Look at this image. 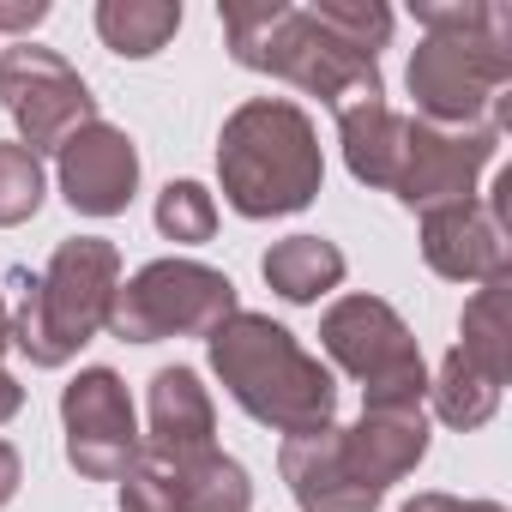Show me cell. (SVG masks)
I'll list each match as a JSON object with an SVG mask.
<instances>
[{
	"mask_svg": "<svg viewBox=\"0 0 512 512\" xmlns=\"http://www.w3.org/2000/svg\"><path fill=\"white\" fill-rule=\"evenodd\" d=\"M211 362L223 374V386L260 416L290 428L296 440L320 434L332 416V380L320 362H308L296 350V338L260 314H235L229 326L211 332Z\"/></svg>",
	"mask_w": 512,
	"mask_h": 512,
	"instance_id": "cell-1",
	"label": "cell"
},
{
	"mask_svg": "<svg viewBox=\"0 0 512 512\" xmlns=\"http://www.w3.org/2000/svg\"><path fill=\"white\" fill-rule=\"evenodd\" d=\"M223 187L229 205L247 217H272V211H296L314 199L320 187V145L308 133V121L284 103H260L241 109L223 133Z\"/></svg>",
	"mask_w": 512,
	"mask_h": 512,
	"instance_id": "cell-2",
	"label": "cell"
},
{
	"mask_svg": "<svg viewBox=\"0 0 512 512\" xmlns=\"http://www.w3.org/2000/svg\"><path fill=\"white\" fill-rule=\"evenodd\" d=\"M19 326L13 344L55 368L67 362L115 308V247L109 241H67L43 278H19Z\"/></svg>",
	"mask_w": 512,
	"mask_h": 512,
	"instance_id": "cell-3",
	"label": "cell"
},
{
	"mask_svg": "<svg viewBox=\"0 0 512 512\" xmlns=\"http://www.w3.org/2000/svg\"><path fill=\"white\" fill-rule=\"evenodd\" d=\"M229 308H235L229 278H217L205 266H151V272H139L133 290L115 296L109 320L121 338L151 344L169 332H217L229 320Z\"/></svg>",
	"mask_w": 512,
	"mask_h": 512,
	"instance_id": "cell-4",
	"label": "cell"
},
{
	"mask_svg": "<svg viewBox=\"0 0 512 512\" xmlns=\"http://www.w3.org/2000/svg\"><path fill=\"white\" fill-rule=\"evenodd\" d=\"M326 344L332 356L368 380L374 392V410L380 404H416L422 392V362L404 338V326L380 308V302H344L332 320H326Z\"/></svg>",
	"mask_w": 512,
	"mask_h": 512,
	"instance_id": "cell-5",
	"label": "cell"
},
{
	"mask_svg": "<svg viewBox=\"0 0 512 512\" xmlns=\"http://www.w3.org/2000/svg\"><path fill=\"white\" fill-rule=\"evenodd\" d=\"M67 452L85 476H127L133 458V404L109 368H91L67 386Z\"/></svg>",
	"mask_w": 512,
	"mask_h": 512,
	"instance_id": "cell-6",
	"label": "cell"
},
{
	"mask_svg": "<svg viewBox=\"0 0 512 512\" xmlns=\"http://www.w3.org/2000/svg\"><path fill=\"white\" fill-rule=\"evenodd\" d=\"M0 91H7V109L25 121V133H31L37 145H55L73 121L91 115L85 85H79L61 61H49V55H37V49H13L7 61H0Z\"/></svg>",
	"mask_w": 512,
	"mask_h": 512,
	"instance_id": "cell-7",
	"label": "cell"
},
{
	"mask_svg": "<svg viewBox=\"0 0 512 512\" xmlns=\"http://www.w3.org/2000/svg\"><path fill=\"white\" fill-rule=\"evenodd\" d=\"M61 181H67L73 211L109 217V211H121L133 199L139 157H133V145L115 127H91V133H73L61 145Z\"/></svg>",
	"mask_w": 512,
	"mask_h": 512,
	"instance_id": "cell-8",
	"label": "cell"
},
{
	"mask_svg": "<svg viewBox=\"0 0 512 512\" xmlns=\"http://www.w3.org/2000/svg\"><path fill=\"white\" fill-rule=\"evenodd\" d=\"M284 470H290L296 500H302L308 512H374V500H380V488L350 464V452L332 446V440H320V434L290 440Z\"/></svg>",
	"mask_w": 512,
	"mask_h": 512,
	"instance_id": "cell-9",
	"label": "cell"
},
{
	"mask_svg": "<svg viewBox=\"0 0 512 512\" xmlns=\"http://www.w3.org/2000/svg\"><path fill=\"white\" fill-rule=\"evenodd\" d=\"M151 422H157V458H199L211 452V404L187 368H163L151 386Z\"/></svg>",
	"mask_w": 512,
	"mask_h": 512,
	"instance_id": "cell-10",
	"label": "cell"
},
{
	"mask_svg": "<svg viewBox=\"0 0 512 512\" xmlns=\"http://www.w3.org/2000/svg\"><path fill=\"white\" fill-rule=\"evenodd\" d=\"M169 494H175V512H247V476H241V464H229L217 452L181 458L169 470Z\"/></svg>",
	"mask_w": 512,
	"mask_h": 512,
	"instance_id": "cell-11",
	"label": "cell"
},
{
	"mask_svg": "<svg viewBox=\"0 0 512 512\" xmlns=\"http://www.w3.org/2000/svg\"><path fill=\"white\" fill-rule=\"evenodd\" d=\"M266 278L290 302H314L320 290H332L344 278V260H338V247H326L320 235H296V241H284V247L266 253Z\"/></svg>",
	"mask_w": 512,
	"mask_h": 512,
	"instance_id": "cell-12",
	"label": "cell"
},
{
	"mask_svg": "<svg viewBox=\"0 0 512 512\" xmlns=\"http://www.w3.org/2000/svg\"><path fill=\"white\" fill-rule=\"evenodd\" d=\"M43 199V169L25 145H0V223L31 217Z\"/></svg>",
	"mask_w": 512,
	"mask_h": 512,
	"instance_id": "cell-13",
	"label": "cell"
},
{
	"mask_svg": "<svg viewBox=\"0 0 512 512\" xmlns=\"http://www.w3.org/2000/svg\"><path fill=\"white\" fill-rule=\"evenodd\" d=\"M157 223H163V235H175V241H205V235H211V193L193 187V181L169 187L163 205H157Z\"/></svg>",
	"mask_w": 512,
	"mask_h": 512,
	"instance_id": "cell-14",
	"label": "cell"
},
{
	"mask_svg": "<svg viewBox=\"0 0 512 512\" xmlns=\"http://www.w3.org/2000/svg\"><path fill=\"white\" fill-rule=\"evenodd\" d=\"M103 31L121 43V55H151L163 31H175V13H127V25L103 19Z\"/></svg>",
	"mask_w": 512,
	"mask_h": 512,
	"instance_id": "cell-15",
	"label": "cell"
},
{
	"mask_svg": "<svg viewBox=\"0 0 512 512\" xmlns=\"http://www.w3.org/2000/svg\"><path fill=\"white\" fill-rule=\"evenodd\" d=\"M13 488H19V458H13V446L0 440V506L13 500Z\"/></svg>",
	"mask_w": 512,
	"mask_h": 512,
	"instance_id": "cell-16",
	"label": "cell"
},
{
	"mask_svg": "<svg viewBox=\"0 0 512 512\" xmlns=\"http://www.w3.org/2000/svg\"><path fill=\"white\" fill-rule=\"evenodd\" d=\"M13 410H19V386H13V380H7V374H0V422H7V416H13Z\"/></svg>",
	"mask_w": 512,
	"mask_h": 512,
	"instance_id": "cell-17",
	"label": "cell"
},
{
	"mask_svg": "<svg viewBox=\"0 0 512 512\" xmlns=\"http://www.w3.org/2000/svg\"><path fill=\"white\" fill-rule=\"evenodd\" d=\"M410 512H464V506H452V500H440V494H428V500H416ZM470 512H476V506H470Z\"/></svg>",
	"mask_w": 512,
	"mask_h": 512,
	"instance_id": "cell-18",
	"label": "cell"
},
{
	"mask_svg": "<svg viewBox=\"0 0 512 512\" xmlns=\"http://www.w3.org/2000/svg\"><path fill=\"white\" fill-rule=\"evenodd\" d=\"M0 344H7V308H0Z\"/></svg>",
	"mask_w": 512,
	"mask_h": 512,
	"instance_id": "cell-19",
	"label": "cell"
}]
</instances>
